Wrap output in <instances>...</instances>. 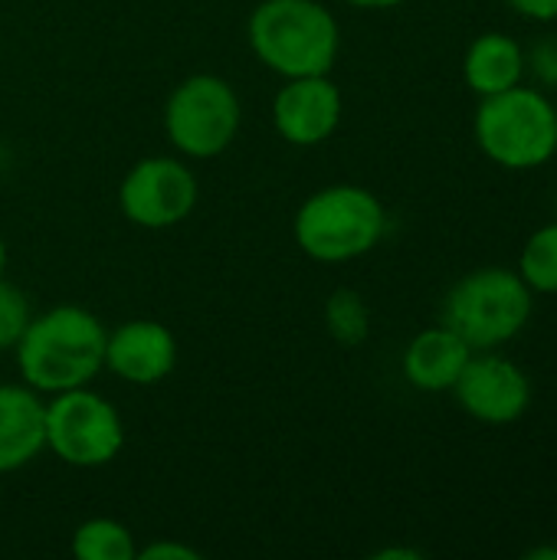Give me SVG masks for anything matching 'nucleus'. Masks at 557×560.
<instances>
[{
    "instance_id": "obj_1",
    "label": "nucleus",
    "mask_w": 557,
    "mask_h": 560,
    "mask_svg": "<svg viewBox=\"0 0 557 560\" xmlns=\"http://www.w3.org/2000/svg\"><path fill=\"white\" fill-rule=\"evenodd\" d=\"M105 325L82 305H56L30 318L13 354L26 387L62 394L89 387L105 371Z\"/></svg>"
},
{
    "instance_id": "obj_2",
    "label": "nucleus",
    "mask_w": 557,
    "mask_h": 560,
    "mask_svg": "<svg viewBox=\"0 0 557 560\" xmlns=\"http://www.w3.org/2000/svg\"><path fill=\"white\" fill-rule=\"evenodd\" d=\"M250 49L256 59L282 79L328 75L341 30L335 13L318 0H263L246 23Z\"/></svg>"
},
{
    "instance_id": "obj_3",
    "label": "nucleus",
    "mask_w": 557,
    "mask_h": 560,
    "mask_svg": "<svg viewBox=\"0 0 557 560\" xmlns=\"http://www.w3.org/2000/svg\"><path fill=\"white\" fill-rule=\"evenodd\" d=\"M476 148L502 171H538L557 154V102L532 82L479 98L473 115Z\"/></svg>"
},
{
    "instance_id": "obj_4",
    "label": "nucleus",
    "mask_w": 557,
    "mask_h": 560,
    "mask_svg": "<svg viewBox=\"0 0 557 560\" xmlns=\"http://www.w3.org/2000/svg\"><path fill=\"white\" fill-rule=\"evenodd\" d=\"M292 233L309 259L338 266L378 249L387 233V210L381 197L368 187L332 184L315 190L299 207Z\"/></svg>"
},
{
    "instance_id": "obj_5",
    "label": "nucleus",
    "mask_w": 557,
    "mask_h": 560,
    "mask_svg": "<svg viewBox=\"0 0 557 560\" xmlns=\"http://www.w3.org/2000/svg\"><path fill=\"white\" fill-rule=\"evenodd\" d=\"M532 312L535 292L509 266H479L443 299V325H450L473 351H499L512 345L529 328Z\"/></svg>"
},
{
    "instance_id": "obj_6",
    "label": "nucleus",
    "mask_w": 557,
    "mask_h": 560,
    "mask_svg": "<svg viewBox=\"0 0 557 560\" xmlns=\"http://www.w3.org/2000/svg\"><path fill=\"white\" fill-rule=\"evenodd\" d=\"M243 108L236 89L210 72L187 75L164 105L167 141L194 161L223 154L240 135Z\"/></svg>"
},
{
    "instance_id": "obj_7",
    "label": "nucleus",
    "mask_w": 557,
    "mask_h": 560,
    "mask_svg": "<svg viewBox=\"0 0 557 560\" xmlns=\"http://www.w3.org/2000/svg\"><path fill=\"white\" fill-rule=\"evenodd\" d=\"M125 446L121 413L92 387L53 394L46 404V450L76 469L108 466Z\"/></svg>"
},
{
    "instance_id": "obj_8",
    "label": "nucleus",
    "mask_w": 557,
    "mask_h": 560,
    "mask_svg": "<svg viewBox=\"0 0 557 560\" xmlns=\"http://www.w3.org/2000/svg\"><path fill=\"white\" fill-rule=\"evenodd\" d=\"M197 177L177 158H141L128 167L118 187V207L141 230H171L197 207Z\"/></svg>"
},
{
    "instance_id": "obj_9",
    "label": "nucleus",
    "mask_w": 557,
    "mask_h": 560,
    "mask_svg": "<svg viewBox=\"0 0 557 560\" xmlns=\"http://www.w3.org/2000/svg\"><path fill=\"white\" fill-rule=\"evenodd\" d=\"M453 397L476 423L509 427L529 413L532 381L512 358L499 351H473L453 387Z\"/></svg>"
},
{
    "instance_id": "obj_10",
    "label": "nucleus",
    "mask_w": 557,
    "mask_h": 560,
    "mask_svg": "<svg viewBox=\"0 0 557 560\" xmlns=\"http://www.w3.org/2000/svg\"><path fill=\"white\" fill-rule=\"evenodd\" d=\"M345 115L341 89L332 75H295L272 98V125L282 141L295 148L325 144Z\"/></svg>"
},
{
    "instance_id": "obj_11",
    "label": "nucleus",
    "mask_w": 557,
    "mask_h": 560,
    "mask_svg": "<svg viewBox=\"0 0 557 560\" xmlns=\"http://www.w3.org/2000/svg\"><path fill=\"white\" fill-rule=\"evenodd\" d=\"M105 368L125 384L154 387L177 368V338L167 325L151 318L121 322L115 331H108Z\"/></svg>"
},
{
    "instance_id": "obj_12",
    "label": "nucleus",
    "mask_w": 557,
    "mask_h": 560,
    "mask_svg": "<svg viewBox=\"0 0 557 560\" xmlns=\"http://www.w3.org/2000/svg\"><path fill=\"white\" fill-rule=\"evenodd\" d=\"M469 358H473V348L450 325H433L410 338V345L404 348L401 368L410 387L423 394H446L456 387Z\"/></svg>"
},
{
    "instance_id": "obj_13",
    "label": "nucleus",
    "mask_w": 557,
    "mask_h": 560,
    "mask_svg": "<svg viewBox=\"0 0 557 560\" xmlns=\"http://www.w3.org/2000/svg\"><path fill=\"white\" fill-rule=\"evenodd\" d=\"M46 450V404L33 387H0V472L30 466Z\"/></svg>"
},
{
    "instance_id": "obj_14",
    "label": "nucleus",
    "mask_w": 557,
    "mask_h": 560,
    "mask_svg": "<svg viewBox=\"0 0 557 560\" xmlns=\"http://www.w3.org/2000/svg\"><path fill=\"white\" fill-rule=\"evenodd\" d=\"M463 82L479 98L525 82V46L502 30L479 33L463 52Z\"/></svg>"
},
{
    "instance_id": "obj_15",
    "label": "nucleus",
    "mask_w": 557,
    "mask_h": 560,
    "mask_svg": "<svg viewBox=\"0 0 557 560\" xmlns=\"http://www.w3.org/2000/svg\"><path fill=\"white\" fill-rule=\"evenodd\" d=\"M72 558L79 560H135L138 545L128 525L115 518H89L72 532Z\"/></svg>"
},
{
    "instance_id": "obj_16",
    "label": "nucleus",
    "mask_w": 557,
    "mask_h": 560,
    "mask_svg": "<svg viewBox=\"0 0 557 560\" xmlns=\"http://www.w3.org/2000/svg\"><path fill=\"white\" fill-rule=\"evenodd\" d=\"M515 272L535 295H557V220L538 226L525 240Z\"/></svg>"
},
{
    "instance_id": "obj_17",
    "label": "nucleus",
    "mask_w": 557,
    "mask_h": 560,
    "mask_svg": "<svg viewBox=\"0 0 557 560\" xmlns=\"http://www.w3.org/2000/svg\"><path fill=\"white\" fill-rule=\"evenodd\" d=\"M325 328L345 348L364 345L371 338V308L364 295L355 289H335L325 302Z\"/></svg>"
},
{
    "instance_id": "obj_18",
    "label": "nucleus",
    "mask_w": 557,
    "mask_h": 560,
    "mask_svg": "<svg viewBox=\"0 0 557 560\" xmlns=\"http://www.w3.org/2000/svg\"><path fill=\"white\" fill-rule=\"evenodd\" d=\"M30 318H33V315H30L26 295H23L13 282L0 279V351L16 348V341H20V335L26 331Z\"/></svg>"
},
{
    "instance_id": "obj_19",
    "label": "nucleus",
    "mask_w": 557,
    "mask_h": 560,
    "mask_svg": "<svg viewBox=\"0 0 557 560\" xmlns=\"http://www.w3.org/2000/svg\"><path fill=\"white\" fill-rule=\"evenodd\" d=\"M525 79L542 92H557V36H538L525 46Z\"/></svg>"
},
{
    "instance_id": "obj_20",
    "label": "nucleus",
    "mask_w": 557,
    "mask_h": 560,
    "mask_svg": "<svg viewBox=\"0 0 557 560\" xmlns=\"http://www.w3.org/2000/svg\"><path fill=\"white\" fill-rule=\"evenodd\" d=\"M138 560H200V551L181 541H154L148 548H138Z\"/></svg>"
},
{
    "instance_id": "obj_21",
    "label": "nucleus",
    "mask_w": 557,
    "mask_h": 560,
    "mask_svg": "<svg viewBox=\"0 0 557 560\" xmlns=\"http://www.w3.org/2000/svg\"><path fill=\"white\" fill-rule=\"evenodd\" d=\"M506 3L532 23H557V0H506Z\"/></svg>"
},
{
    "instance_id": "obj_22",
    "label": "nucleus",
    "mask_w": 557,
    "mask_h": 560,
    "mask_svg": "<svg viewBox=\"0 0 557 560\" xmlns=\"http://www.w3.org/2000/svg\"><path fill=\"white\" fill-rule=\"evenodd\" d=\"M423 555L414 551V548H384V551H374V560H420Z\"/></svg>"
},
{
    "instance_id": "obj_23",
    "label": "nucleus",
    "mask_w": 557,
    "mask_h": 560,
    "mask_svg": "<svg viewBox=\"0 0 557 560\" xmlns=\"http://www.w3.org/2000/svg\"><path fill=\"white\" fill-rule=\"evenodd\" d=\"M345 3H351L358 10H394V7H401L407 0H345Z\"/></svg>"
},
{
    "instance_id": "obj_24",
    "label": "nucleus",
    "mask_w": 557,
    "mask_h": 560,
    "mask_svg": "<svg viewBox=\"0 0 557 560\" xmlns=\"http://www.w3.org/2000/svg\"><path fill=\"white\" fill-rule=\"evenodd\" d=\"M525 560H557V548H552V545L532 548V551H525Z\"/></svg>"
},
{
    "instance_id": "obj_25",
    "label": "nucleus",
    "mask_w": 557,
    "mask_h": 560,
    "mask_svg": "<svg viewBox=\"0 0 557 560\" xmlns=\"http://www.w3.org/2000/svg\"><path fill=\"white\" fill-rule=\"evenodd\" d=\"M3 272H7V243L0 236V279H3Z\"/></svg>"
}]
</instances>
